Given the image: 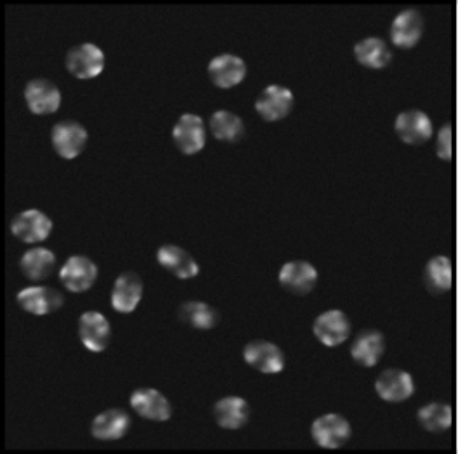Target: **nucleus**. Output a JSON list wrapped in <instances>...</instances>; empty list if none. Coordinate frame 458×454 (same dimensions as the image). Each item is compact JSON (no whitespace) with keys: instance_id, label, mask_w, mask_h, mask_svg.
<instances>
[{"instance_id":"nucleus-18","label":"nucleus","mask_w":458,"mask_h":454,"mask_svg":"<svg viewBox=\"0 0 458 454\" xmlns=\"http://www.w3.org/2000/svg\"><path fill=\"white\" fill-rule=\"evenodd\" d=\"M143 282L140 274L124 272L119 274L111 290V307L118 314L129 315L142 302Z\"/></svg>"},{"instance_id":"nucleus-9","label":"nucleus","mask_w":458,"mask_h":454,"mask_svg":"<svg viewBox=\"0 0 458 454\" xmlns=\"http://www.w3.org/2000/svg\"><path fill=\"white\" fill-rule=\"evenodd\" d=\"M254 108L264 121L276 122L290 116L294 108V95L288 87L270 84L259 94Z\"/></svg>"},{"instance_id":"nucleus-16","label":"nucleus","mask_w":458,"mask_h":454,"mask_svg":"<svg viewBox=\"0 0 458 454\" xmlns=\"http://www.w3.org/2000/svg\"><path fill=\"white\" fill-rule=\"evenodd\" d=\"M394 132L403 143L419 147L433 137L435 127L425 111L407 110L395 118Z\"/></svg>"},{"instance_id":"nucleus-4","label":"nucleus","mask_w":458,"mask_h":454,"mask_svg":"<svg viewBox=\"0 0 458 454\" xmlns=\"http://www.w3.org/2000/svg\"><path fill=\"white\" fill-rule=\"evenodd\" d=\"M243 360L248 366L269 376L280 374L286 365L284 350L274 342L264 339H256L245 345Z\"/></svg>"},{"instance_id":"nucleus-7","label":"nucleus","mask_w":458,"mask_h":454,"mask_svg":"<svg viewBox=\"0 0 458 454\" xmlns=\"http://www.w3.org/2000/svg\"><path fill=\"white\" fill-rule=\"evenodd\" d=\"M278 282L286 292L293 296H308L316 290L318 272L316 266L306 260L286 262L278 272Z\"/></svg>"},{"instance_id":"nucleus-26","label":"nucleus","mask_w":458,"mask_h":454,"mask_svg":"<svg viewBox=\"0 0 458 454\" xmlns=\"http://www.w3.org/2000/svg\"><path fill=\"white\" fill-rule=\"evenodd\" d=\"M423 282L433 296H443L452 290L454 272H452V260L445 256H436L428 260L423 270Z\"/></svg>"},{"instance_id":"nucleus-2","label":"nucleus","mask_w":458,"mask_h":454,"mask_svg":"<svg viewBox=\"0 0 458 454\" xmlns=\"http://www.w3.org/2000/svg\"><path fill=\"white\" fill-rule=\"evenodd\" d=\"M310 435L324 450H340L352 437L351 423L343 415L328 413L317 417L310 425Z\"/></svg>"},{"instance_id":"nucleus-20","label":"nucleus","mask_w":458,"mask_h":454,"mask_svg":"<svg viewBox=\"0 0 458 454\" xmlns=\"http://www.w3.org/2000/svg\"><path fill=\"white\" fill-rule=\"evenodd\" d=\"M386 350V339L378 329H364L357 334L351 345V357L362 368H373L378 365Z\"/></svg>"},{"instance_id":"nucleus-28","label":"nucleus","mask_w":458,"mask_h":454,"mask_svg":"<svg viewBox=\"0 0 458 454\" xmlns=\"http://www.w3.org/2000/svg\"><path fill=\"white\" fill-rule=\"evenodd\" d=\"M209 129L216 140L225 143H238L246 132L243 119L229 110L214 111L209 119Z\"/></svg>"},{"instance_id":"nucleus-30","label":"nucleus","mask_w":458,"mask_h":454,"mask_svg":"<svg viewBox=\"0 0 458 454\" xmlns=\"http://www.w3.org/2000/svg\"><path fill=\"white\" fill-rule=\"evenodd\" d=\"M452 124H444L437 130V139H436V155L439 159L445 163H451L452 155H454V139H452Z\"/></svg>"},{"instance_id":"nucleus-23","label":"nucleus","mask_w":458,"mask_h":454,"mask_svg":"<svg viewBox=\"0 0 458 454\" xmlns=\"http://www.w3.org/2000/svg\"><path fill=\"white\" fill-rule=\"evenodd\" d=\"M216 424L225 431H238L245 427L251 417V407L245 399L237 395H229L216 401L214 405Z\"/></svg>"},{"instance_id":"nucleus-29","label":"nucleus","mask_w":458,"mask_h":454,"mask_svg":"<svg viewBox=\"0 0 458 454\" xmlns=\"http://www.w3.org/2000/svg\"><path fill=\"white\" fill-rule=\"evenodd\" d=\"M419 423L429 433H444L449 431L454 421L452 407L441 401L428 403L419 409Z\"/></svg>"},{"instance_id":"nucleus-8","label":"nucleus","mask_w":458,"mask_h":454,"mask_svg":"<svg viewBox=\"0 0 458 454\" xmlns=\"http://www.w3.org/2000/svg\"><path fill=\"white\" fill-rule=\"evenodd\" d=\"M98 278V266L86 256H72L60 268V282L64 290L72 294H82L92 290Z\"/></svg>"},{"instance_id":"nucleus-11","label":"nucleus","mask_w":458,"mask_h":454,"mask_svg":"<svg viewBox=\"0 0 458 454\" xmlns=\"http://www.w3.org/2000/svg\"><path fill=\"white\" fill-rule=\"evenodd\" d=\"M173 140L185 156H195L206 147V127L203 118L193 113H185L175 122Z\"/></svg>"},{"instance_id":"nucleus-22","label":"nucleus","mask_w":458,"mask_h":454,"mask_svg":"<svg viewBox=\"0 0 458 454\" xmlns=\"http://www.w3.org/2000/svg\"><path fill=\"white\" fill-rule=\"evenodd\" d=\"M159 265L174 274L179 280H193L199 274V265L195 257L181 246L165 244L157 252Z\"/></svg>"},{"instance_id":"nucleus-15","label":"nucleus","mask_w":458,"mask_h":454,"mask_svg":"<svg viewBox=\"0 0 458 454\" xmlns=\"http://www.w3.org/2000/svg\"><path fill=\"white\" fill-rule=\"evenodd\" d=\"M425 31V18L417 8H407L395 15L391 24V42L403 50L417 47Z\"/></svg>"},{"instance_id":"nucleus-25","label":"nucleus","mask_w":458,"mask_h":454,"mask_svg":"<svg viewBox=\"0 0 458 454\" xmlns=\"http://www.w3.org/2000/svg\"><path fill=\"white\" fill-rule=\"evenodd\" d=\"M354 56L357 63L369 70H383L393 60V54L391 48L387 47L386 40L377 36L359 40L354 46Z\"/></svg>"},{"instance_id":"nucleus-14","label":"nucleus","mask_w":458,"mask_h":454,"mask_svg":"<svg viewBox=\"0 0 458 454\" xmlns=\"http://www.w3.org/2000/svg\"><path fill=\"white\" fill-rule=\"evenodd\" d=\"M78 334H80L81 342L89 352L102 353L110 347L113 331L105 315L90 310L81 315L78 322Z\"/></svg>"},{"instance_id":"nucleus-1","label":"nucleus","mask_w":458,"mask_h":454,"mask_svg":"<svg viewBox=\"0 0 458 454\" xmlns=\"http://www.w3.org/2000/svg\"><path fill=\"white\" fill-rule=\"evenodd\" d=\"M106 58L102 48L90 42L80 44L68 50L64 56V66L70 74L81 80L98 78L105 71Z\"/></svg>"},{"instance_id":"nucleus-5","label":"nucleus","mask_w":458,"mask_h":454,"mask_svg":"<svg viewBox=\"0 0 458 454\" xmlns=\"http://www.w3.org/2000/svg\"><path fill=\"white\" fill-rule=\"evenodd\" d=\"M54 230V222L47 214L39 209H28V211L16 214L15 219L10 223V231L24 244H38L46 241Z\"/></svg>"},{"instance_id":"nucleus-24","label":"nucleus","mask_w":458,"mask_h":454,"mask_svg":"<svg viewBox=\"0 0 458 454\" xmlns=\"http://www.w3.org/2000/svg\"><path fill=\"white\" fill-rule=\"evenodd\" d=\"M56 257L47 248H32L20 260V270L30 282H46L55 272Z\"/></svg>"},{"instance_id":"nucleus-13","label":"nucleus","mask_w":458,"mask_h":454,"mask_svg":"<svg viewBox=\"0 0 458 454\" xmlns=\"http://www.w3.org/2000/svg\"><path fill=\"white\" fill-rule=\"evenodd\" d=\"M131 408L145 421L166 423L173 417V405L161 391L151 387H142L132 391Z\"/></svg>"},{"instance_id":"nucleus-19","label":"nucleus","mask_w":458,"mask_h":454,"mask_svg":"<svg viewBox=\"0 0 458 454\" xmlns=\"http://www.w3.org/2000/svg\"><path fill=\"white\" fill-rule=\"evenodd\" d=\"M245 60L233 54H222L214 56L208 64V76L214 86L229 90L242 84L246 78Z\"/></svg>"},{"instance_id":"nucleus-17","label":"nucleus","mask_w":458,"mask_h":454,"mask_svg":"<svg viewBox=\"0 0 458 454\" xmlns=\"http://www.w3.org/2000/svg\"><path fill=\"white\" fill-rule=\"evenodd\" d=\"M375 391L387 403H403L415 393V383L411 373L403 369L387 368L377 377Z\"/></svg>"},{"instance_id":"nucleus-12","label":"nucleus","mask_w":458,"mask_h":454,"mask_svg":"<svg viewBox=\"0 0 458 454\" xmlns=\"http://www.w3.org/2000/svg\"><path fill=\"white\" fill-rule=\"evenodd\" d=\"M24 100L32 114L48 116L54 114L62 105V92L55 82L48 79H32L24 87Z\"/></svg>"},{"instance_id":"nucleus-21","label":"nucleus","mask_w":458,"mask_h":454,"mask_svg":"<svg viewBox=\"0 0 458 454\" xmlns=\"http://www.w3.org/2000/svg\"><path fill=\"white\" fill-rule=\"evenodd\" d=\"M131 429V416L121 408H110L94 417L90 424L92 437L100 441L124 439Z\"/></svg>"},{"instance_id":"nucleus-27","label":"nucleus","mask_w":458,"mask_h":454,"mask_svg":"<svg viewBox=\"0 0 458 454\" xmlns=\"http://www.w3.org/2000/svg\"><path fill=\"white\" fill-rule=\"evenodd\" d=\"M179 320L198 331H211L221 322L219 312L201 300H189L179 307Z\"/></svg>"},{"instance_id":"nucleus-3","label":"nucleus","mask_w":458,"mask_h":454,"mask_svg":"<svg viewBox=\"0 0 458 454\" xmlns=\"http://www.w3.org/2000/svg\"><path fill=\"white\" fill-rule=\"evenodd\" d=\"M50 141L58 156L64 157L66 161H72L81 156L82 151L88 147V129L78 121H72V119L60 121L50 132Z\"/></svg>"},{"instance_id":"nucleus-6","label":"nucleus","mask_w":458,"mask_h":454,"mask_svg":"<svg viewBox=\"0 0 458 454\" xmlns=\"http://www.w3.org/2000/svg\"><path fill=\"white\" fill-rule=\"evenodd\" d=\"M16 302L26 314L46 316L58 312L64 306V294L50 286H30L18 292Z\"/></svg>"},{"instance_id":"nucleus-10","label":"nucleus","mask_w":458,"mask_h":454,"mask_svg":"<svg viewBox=\"0 0 458 454\" xmlns=\"http://www.w3.org/2000/svg\"><path fill=\"white\" fill-rule=\"evenodd\" d=\"M312 331L320 344H324L328 349H335L348 340L352 324L344 312L327 310L317 316Z\"/></svg>"}]
</instances>
